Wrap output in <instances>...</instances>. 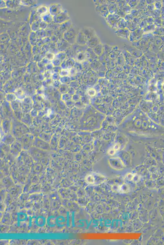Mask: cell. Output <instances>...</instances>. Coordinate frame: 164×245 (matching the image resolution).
<instances>
[{
	"label": "cell",
	"instance_id": "obj_1",
	"mask_svg": "<svg viewBox=\"0 0 164 245\" xmlns=\"http://www.w3.org/2000/svg\"><path fill=\"white\" fill-rule=\"evenodd\" d=\"M106 179L104 176L99 173L89 174L85 177L86 182L92 185H99L102 184L105 181Z\"/></svg>",
	"mask_w": 164,
	"mask_h": 245
},
{
	"label": "cell",
	"instance_id": "obj_2",
	"mask_svg": "<svg viewBox=\"0 0 164 245\" xmlns=\"http://www.w3.org/2000/svg\"><path fill=\"white\" fill-rule=\"evenodd\" d=\"M112 190L115 192L121 193H127L130 191V187L128 185L123 184L121 185H114L112 186Z\"/></svg>",
	"mask_w": 164,
	"mask_h": 245
},
{
	"label": "cell",
	"instance_id": "obj_3",
	"mask_svg": "<svg viewBox=\"0 0 164 245\" xmlns=\"http://www.w3.org/2000/svg\"><path fill=\"white\" fill-rule=\"evenodd\" d=\"M110 164L112 168L117 170H122L124 168L123 163L119 160H112L110 161Z\"/></svg>",
	"mask_w": 164,
	"mask_h": 245
},
{
	"label": "cell",
	"instance_id": "obj_4",
	"mask_svg": "<svg viewBox=\"0 0 164 245\" xmlns=\"http://www.w3.org/2000/svg\"><path fill=\"white\" fill-rule=\"evenodd\" d=\"M136 175L135 174L132 173H128L125 176V179L126 180L131 182V181H134Z\"/></svg>",
	"mask_w": 164,
	"mask_h": 245
},
{
	"label": "cell",
	"instance_id": "obj_5",
	"mask_svg": "<svg viewBox=\"0 0 164 245\" xmlns=\"http://www.w3.org/2000/svg\"><path fill=\"white\" fill-rule=\"evenodd\" d=\"M46 57L47 59L50 60V61H52V60H53V59H54V54L51 53H48V54H47Z\"/></svg>",
	"mask_w": 164,
	"mask_h": 245
}]
</instances>
